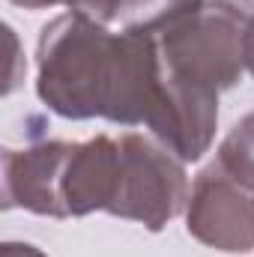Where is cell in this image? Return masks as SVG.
Returning a JSON list of instances; mask_svg holds the SVG:
<instances>
[{
	"label": "cell",
	"instance_id": "1",
	"mask_svg": "<svg viewBox=\"0 0 254 257\" xmlns=\"http://www.w3.org/2000/svg\"><path fill=\"white\" fill-rule=\"evenodd\" d=\"M162 66L147 30L114 36L99 21L69 12L39 39V96L72 120L108 117L126 126L153 123L162 108Z\"/></svg>",
	"mask_w": 254,
	"mask_h": 257
},
{
	"label": "cell",
	"instance_id": "2",
	"mask_svg": "<svg viewBox=\"0 0 254 257\" xmlns=\"http://www.w3.org/2000/svg\"><path fill=\"white\" fill-rule=\"evenodd\" d=\"M153 36L162 78L174 87L218 96L245 66V21L224 0H186L138 24Z\"/></svg>",
	"mask_w": 254,
	"mask_h": 257
},
{
	"label": "cell",
	"instance_id": "3",
	"mask_svg": "<svg viewBox=\"0 0 254 257\" xmlns=\"http://www.w3.org/2000/svg\"><path fill=\"white\" fill-rule=\"evenodd\" d=\"M183 203L186 174L180 162L171 159V150H162L141 135H123L120 141L111 138L102 209L159 230L183 209Z\"/></svg>",
	"mask_w": 254,
	"mask_h": 257
},
{
	"label": "cell",
	"instance_id": "4",
	"mask_svg": "<svg viewBox=\"0 0 254 257\" xmlns=\"http://www.w3.org/2000/svg\"><path fill=\"white\" fill-rule=\"evenodd\" d=\"M189 230L221 251L254 248V192L215 162L191 189Z\"/></svg>",
	"mask_w": 254,
	"mask_h": 257
},
{
	"label": "cell",
	"instance_id": "5",
	"mask_svg": "<svg viewBox=\"0 0 254 257\" xmlns=\"http://www.w3.org/2000/svg\"><path fill=\"white\" fill-rule=\"evenodd\" d=\"M75 144H36L3 153V206H21L39 215L63 218L66 168Z\"/></svg>",
	"mask_w": 254,
	"mask_h": 257
},
{
	"label": "cell",
	"instance_id": "6",
	"mask_svg": "<svg viewBox=\"0 0 254 257\" xmlns=\"http://www.w3.org/2000/svg\"><path fill=\"white\" fill-rule=\"evenodd\" d=\"M215 162L233 180H239L242 186H248L254 192V114L245 117L239 126L227 135V141L221 144Z\"/></svg>",
	"mask_w": 254,
	"mask_h": 257
},
{
	"label": "cell",
	"instance_id": "7",
	"mask_svg": "<svg viewBox=\"0 0 254 257\" xmlns=\"http://www.w3.org/2000/svg\"><path fill=\"white\" fill-rule=\"evenodd\" d=\"M0 257H45L42 251H36L33 245H21V242H6Z\"/></svg>",
	"mask_w": 254,
	"mask_h": 257
},
{
	"label": "cell",
	"instance_id": "8",
	"mask_svg": "<svg viewBox=\"0 0 254 257\" xmlns=\"http://www.w3.org/2000/svg\"><path fill=\"white\" fill-rule=\"evenodd\" d=\"M245 66L254 72V18L245 24Z\"/></svg>",
	"mask_w": 254,
	"mask_h": 257
},
{
	"label": "cell",
	"instance_id": "9",
	"mask_svg": "<svg viewBox=\"0 0 254 257\" xmlns=\"http://www.w3.org/2000/svg\"><path fill=\"white\" fill-rule=\"evenodd\" d=\"M12 3H21V6H27V9H39V6H54V3H69V6H72V0H12Z\"/></svg>",
	"mask_w": 254,
	"mask_h": 257
},
{
	"label": "cell",
	"instance_id": "10",
	"mask_svg": "<svg viewBox=\"0 0 254 257\" xmlns=\"http://www.w3.org/2000/svg\"><path fill=\"white\" fill-rule=\"evenodd\" d=\"M224 3H230V6L239 9L242 15H245V12H254V0H224Z\"/></svg>",
	"mask_w": 254,
	"mask_h": 257
}]
</instances>
